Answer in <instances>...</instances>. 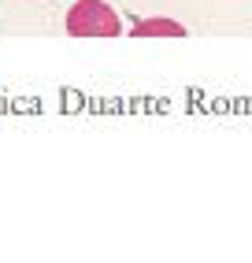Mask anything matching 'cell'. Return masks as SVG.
Instances as JSON below:
<instances>
[{"mask_svg":"<svg viewBox=\"0 0 252 263\" xmlns=\"http://www.w3.org/2000/svg\"><path fill=\"white\" fill-rule=\"evenodd\" d=\"M67 30L75 33V37H107V33L119 30V19H115V11L107 4H100V0H82V4L70 8Z\"/></svg>","mask_w":252,"mask_h":263,"instance_id":"obj_1","label":"cell"},{"mask_svg":"<svg viewBox=\"0 0 252 263\" xmlns=\"http://www.w3.org/2000/svg\"><path fill=\"white\" fill-rule=\"evenodd\" d=\"M182 33V26H174V23H149V26H137V33Z\"/></svg>","mask_w":252,"mask_h":263,"instance_id":"obj_2","label":"cell"}]
</instances>
